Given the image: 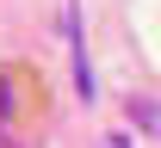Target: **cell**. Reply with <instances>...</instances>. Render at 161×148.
Returning a JSON list of instances; mask_svg holds the SVG:
<instances>
[{
    "instance_id": "6da1fadb",
    "label": "cell",
    "mask_w": 161,
    "mask_h": 148,
    "mask_svg": "<svg viewBox=\"0 0 161 148\" xmlns=\"http://www.w3.org/2000/svg\"><path fill=\"white\" fill-rule=\"evenodd\" d=\"M130 124H142V130H161V111L149 105V99H130Z\"/></svg>"
}]
</instances>
